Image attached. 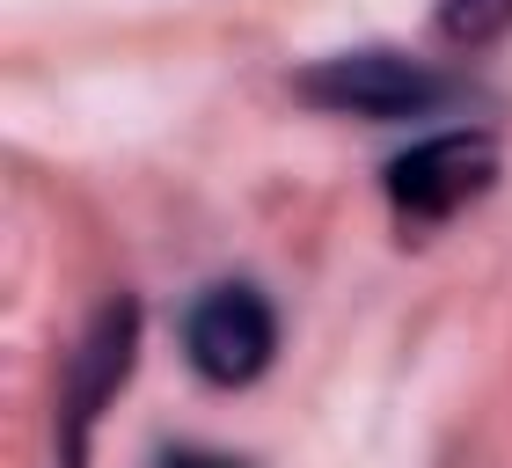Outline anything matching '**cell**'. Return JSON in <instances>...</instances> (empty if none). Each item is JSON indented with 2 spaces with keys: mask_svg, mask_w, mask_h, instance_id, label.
<instances>
[{
  "mask_svg": "<svg viewBox=\"0 0 512 468\" xmlns=\"http://www.w3.org/2000/svg\"><path fill=\"white\" fill-rule=\"evenodd\" d=\"M183 359L213 388H249L278 359V315L256 286H205L183 315Z\"/></svg>",
  "mask_w": 512,
  "mask_h": 468,
  "instance_id": "cell-4",
  "label": "cell"
},
{
  "mask_svg": "<svg viewBox=\"0 0 512 468\" xmlns=\"http://www.w3.org/2000/svg\"><path fill=\"white\" fill-rule=\"evenodd\" d=\"M161 468H242L235 454H205V447H183V454H161Z\"/></svg>",
  "mask_w": 512,
  "mask_h": 468,
  "instance_id": "cell-6",
  "label": "cell"
},
{
  "mask_svg": "<svg viewBox=\"0 0 512 468\" xmlns=\"http://www.w3.org/2000/svg\"><path fill=\"white\" fill-rule=\"evenodd\" d=\"M293 96L308 110H330V117H366V125H403V117H432L461 103V88L447 66L432 59H410V52H388V44H366V52H337L308 66L293 81Z\"/></svg>",
  "mask_w": 512,
  "mask_h": 468,
  "instance_id": "cell-1",
  "label": "cell"
},
{
  "mask_svg": "<svg viewBox=\"0 0 512 468\" xmlns=\"http://www.w3.org/2000/svg\"><path fill=\"white\" fill-rule=\"evenodd\" d=\"M432 22L454 52H491V44L512 37V0H439Z\"/></svg>",
  "mask_w": 512,
  "mask_h": 468,
  "instance_id": "cell-5",
  "label": "cell"
},
{
  "mask_svg": "<svg viewBox=\"0 0 512 468\" xmlns=\"http://www.w3.org/2000/svg\"><path fill=\"white\" fill-rule=\"evenodd\" d=\"M139 359V300L110 293L96 315H88L81 344L66 351V388H59V447L52 468H88V447H96V425L110 410V395L125 388V373Z\"/></svg>",
  "mask_w": 512,
  "mask_h": 468,
  "instance_id": "cell-2",
  "label": "cell"
},
{
  "mask_svg": "<svg viewBox=\"0 0 512 468\" xmlns=\"http://www.w3.org/2000/svg\"><path fill=\"white\" fill-rule=\"evenodd\" d=\"M498 183V139L491 132H439L388 161V205L403 227H439L461 205H476Z\"/></svg>",
  "mask_w": 512,
  "mask_h": 468,
  "instance_id": "cell-3",
  "label": "cell"
}]
</instances>
